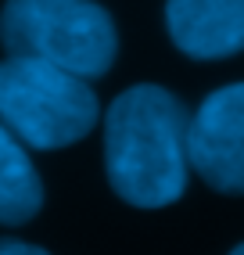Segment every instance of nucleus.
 Returning a JSON list of instances; mask_svg holds the SVG:
<instances>
[{"label":"nucleus","mask_w":244,"mask_h":255,"mask_svg":"<svg viewBox=\"0 0 244 255\" xmlns=\"http://www.w3.org/2000/svg\"><path fill=\"white\" fill-rule=\"evenodd\" d=\"M101 105L90 79L32 58L0 61V126L32 151L72 147L97 126Z\"/></svg>","instance_id":"obj_3"},{"label":"nucleus","mask_w":244,"mask_h":255,"mask_svg":"<svg viewBox=\"0 0 244 255\" xmlns=\"http://www.w3.org/2000/svg\"><path fill=\"white\" fill-rule=\"evenodd\" d=\"M0 43L11 58H32L101 79L119 58V32L97 0H7L0 11Z\"/></svg>","instance_id":"obj_2"},{"label":"nucleus","mask_w":244,"mask_h":255,"mask_svg":"<svg viewBox=\"0 0 244 255\" xmlns=\"http://www.w3.org/2000/svg\"><path fill=\"white\" fill-rule=\"evenodd\" d=\"M0 255H50L40 245H25V241H14V237H0Z\"/></svg>","instance_id":"obj_7"},{"label":"nucleus","mask_w":244,"mask_h":255,"mask_svg":"<svg viewBox=\"0 0 244 255\" xmlns=\"http://www.w3.org/2000/svg\"><path fill=\"white\" fill-rule=\"evenodd\" d=\"M230 255H244V245H237V248H234V252H230Z\"/></svg>","instance_id":"obj_8"},{"label":"nucleus","mask_w":244,"mask_h":255,"mask_svg":"<svg viewBox=\"0 0 244 255\" xmlns=\"http://www.w3.org/2000/svg\"><path fill=\"white\" fill-rule=\"evenodd\" d=\"M187 123L183 101L136 83L104 112V173L112 191L133 209H165L187 191Z\"/></svg>","instance_id":"obj_1"},{"label":"nucleus","mask_w":244,"mask_h":255,"mask_svg":"<svg viewBox=\"0 0 244 255\" xmlns=\"http://www.w3.org/2000/svg\"><path fill=\"white\" fill-rule=\"evenodd\" d=\"M165 29L194 61L244 54V0H165Z\"/></svg>","instance_id":"obj_5"},{"label":"nucleus","mask_w":244,"mask_h":255,"mask_svg":"<svg viewBox=\"0 0 244 255\" xmlns=\"http://www.w3.org/2000/svg\"><path fill=\"white\" fill-rule=\"evenodd\" d=\"M187 165L205 187L244 198V83L212 90L190 115Z\"/></svg>","instance_id":"obj_4"},{"label":"nucleus","mask_w":244,"mask_h":255,"mask_svg":"<svg viewBox=\"0 0 244 255\" xmlns=\"http://www.w3.org/2000/svg\"><path fill=\"white\" fill-rule=\"evenodd\" d=\"M43 209V180L29 147L0 126V227H22Z\"/></svg>","instance_id":"obj_6"}]
</instances>
